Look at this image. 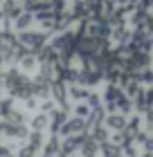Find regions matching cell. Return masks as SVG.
I'll list each match as a JSON object with an SVG mask.
<instances>
[{
  "mask_svg": "<svg viewBox=\"0 0 153 157\" xmlns=\"http://www.w3.org/2000/svg\"><path fill=\"white\" fill-rule=\"evenodd\" d=\"M20 40L25 43V47L34 49V52H41L45 47V34H23Z\"/></svg>",
  "mask_w": 153,
  "mask_h": 157,
  "instance_id": "1",
  "label": "cell"
},
{
  "mask_svg": "<svg viewBox=\"0 0 153 157\" xmlns=\"http://www.w3.org/2000/svg\"><path fill=\"white\" fill-rule=\"evenodd\" d=\"M126 124H128V119H126V115H122V112H113V115L106 117V126L113 128V130H117V132L124 130Z\"/></svg>",
  "mask_w": 153,
  "mask_h": 157,
  "instance_id": "2",
  "label": "cell"
},
{
  "mask_svg": "<svg viewBox=\"0 0 153 157\" xmlns=\"http://www.w3.org/2000/svg\"><path fill=\"white\" fill-rule=\"evenodd\" d=\"M97 151H99V141H95L92 137H81V153H83V157H95L97 155Z\"/></svg>",
  "mask_w": 153,
  "mask_h": 157,
  "instance_id": "3",
  "label": "cell"
},
{
  "mask_svg": "<svg viewBox=\"0 0 153 157\" xmlns=\"http://www.w3.org/2000/svg\"><path fill=\"white\" fill-rule=\"evenodd\" d=\"M86 128V121L81 117H77V119H72L70 124L65 121V126H63V135H74V132H81Z\"/></svg>",
  "mask_w": 153,
  "mask_h": 157,
  "instance_id": "4",
  "label": "cell"
},
{
  "mask_svg": "<svg viewBox=\"0 0 153 157\" xmlns=\"http://www.w3.org/2000/svg\"><path fill=\"white\" fill-rule=\"evenodd\" d=\"M135 76H137V81L142 85H153V70L151 67L142 70V72H135Z\"/></svg>",
  "mask_w": 153,
  "mask_h": 157,
  "instance_id": "5",
  "label": "cell"
},
{
  "mask_svg": "<svg viewBox=\"0 0 153 157\" xmlns=\"http://www.w3.org/2000/svg\"><path fill=\"white\" fill-rule=\"evenodd\" d=\"M45 124H50V115H38V117L32 121V126L36 128V132L43 130V128H45Z\"/></svg>",
  "mask_w": 153,
  "mask_h": 157,
  "instance_id": "6",
  "label": "cell"
},
{
  "mask_svg": "<svg viewBox=\"0 0 153 157\" xmlns=\"http://www.w3.org/2000/svg\"><path fill=\"white\" fill-rule=\"evenodd\" d=\"M142 148H144V153H153V135H149V137L142 141Z\"/></svg>",
  "mask_w": 153,
  "mask_h": 157,
  "instance_id": "7",
  "label": "cell"
},
{
  "mask_svg": "<svg viewBox=\"0 0 153 157\" xmlns=\"http://www.w3.org/2000/svg\"><path fill=\"white\" fill-rule=\"evenodd\" d=\"M30 20H32V16H23V18H18V20H16V27H18V29H25V27L30 25Z\"/></svg>",
  "mask_w": 153,
  "mask_h": 157,
  "instance_id": "8",
  "label": "cell"
},
{
  "mask_svg": "<svg viewBox=\"0 0 153 157\" xmlns=\"http://www.w3.org/2000/svg\"><path fill=\"white\" fill-rule=\"evenodd\" d=\"M151 61H153V56H151Z\"/></svg>",
  "mask_w": 153,
  "mask_h": 157,
  "instance_id": "9",
  "label": "cell"
}]
</instances>
